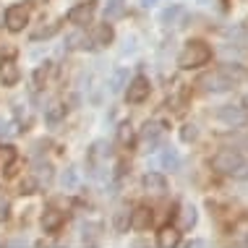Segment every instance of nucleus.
<instances>
[{
    "label": "nucleus",
    "instance_id": "f257e3e1",
    "mask_svg": "<svg viewBox=\"0 0 248 248\" xmlns=\"http://www.w3.org/2000/svg\"><path fill=\"white\" fill-rule=\"evenodd\" d=\"M212 58V50L206 47L201 39H193V42H188L183 47V52L178 55V65L183 71H191V68H199V65H206Z\"/></svg>",
    "mask_w": 248,
    "mask_h": 248
},
{
    "label": "nucleus",
    "instance_id": "f03ea898",
    "mask_svg": "<svg viewBox=\"0 0 248 248\" xmlns=\"http://www.w3.org/2000/svg\"><path fill=\"white\" fill-rule=\"evenodd\" d=\"M246 159L240 157L238 152H232V149H225V152H219V154H214L212 157V167L217 172H225V175H235V172L243 167Z\"/></svg>",
    "mask_w": 248,
    "mask_h": 248
},
{
    "label": "nucleus",
    "instance_id": "7ed1b4c3",
    "mask_svg": "<svg viewBox=\"0 0 248 248\" xmlns=\"http://www.w3.org/2000/svg\"><path fill=\"white\" fill-rule=\"evenodd\" d=\"M199 86L204 92H227V89H232V86H235V81H232V78L227 76L222 68H217V71L206 73V76H201Z\"/></svg>",
    "mask_w": 248,
    "mask_h": 248
},
{
    "label": "nucleus",
    "instance_id": "20e7f679",
    "mask_svg": "<svg viewBox=\"0 0 248 248\" xmlns=\"http://www.w3.org/2000/svg\"><path fill=\"white\" fill-rule=\"evenodd\" d=\"M217 118L222 120L225 125H232V128L248 125V110H246V107H232V105H225V107H219Z\"/></svg>",
    "mask_w": 248,
    "mask_h": 248
},
{
    "label": "nucleus",
    "instance_id": "39448f33",
    "mask_svg": "<svg viewBox=\"0 0 248 248\" xmlns=\"http://www.w3.org/2000/svg\"><path fill=\"white\" fill-rule=\"evenodd\" d=\"M125 86H128V89H125V99H128V102H133V105H136V102H144V99L149 97V89H152V86H149V78H146V76H136L133 81H128Z\"/></svg>",
    "mask_w": 248,
    "mask_h": 248
},
{
    "label": "nucleus",
    "instance_id": "423d86ee",
    "mask_svg": "<svg viewBox=\"0 0 248 248\" xmlns=\"http://www.w3.org/2000/svg\"><path fill=\"white\" fill-rule=\"evenodd\" d=\"M26 24H29V11H26V5H11V8L5 11V26H8V31H21Z\"/></svg>",
    "mask_w": 248,
    "mask_h": 248
},
{
    "label": "nucleus",
    "instance_id": "0eeeda50",
    "mask_svg": "<svg viewBox=\"0 0 248 248\" xmlns=\"http://www.w3.org/2000/svg\"><path fill=\"white\" fill-rule=\"evenodd\" d=\"M92 18H94V3H81L76 8H71V13H68V21L76 26L92 24Z\"/></svg>",
    "mask_w": 248,
    "mask_h": 248
},
{
    "label": "nucleus",
    "instance_id": "6e6552de",
    "mask_svg": "<svg viewBox=\"0 0 248 248\" xmlns=\"http://www.w3.org/2000/svg\"><path fill=\"white\" fill-rule=\"evenodd\" d=\"M141 186H144L146 193H152V196H162V193L167 191V180L159 175V172H146Z\"/></svg>",
    "mask_w": 248,
    "mask_h": 248
},
{
    "label": "nucleus",
    "instance_id": "1a4fd4ad",
    "mask_svg": "<svg viewBox=\"0 0 248 248\" xmlns=\"http://www.w3.org/2000/svg\"><path fill=\"white\" fill-rule=\"evenodd\" d=\"M112 39H115V31H112V26L107 24V18H105V24L94 26V31H92V42H94V47H105V45H110Z\"/></svg>",
    "mask_w": 248,
    "mask_h": 248
},
{
    "label": "nucleus",
    "instance_id": "9d476101",
    "mask_svg": "<svg viewBox=\"0 0 248 248\" xmlns=\"http://www.w3.org/2000/svg\"><path fill=\"white\" fill-rule=\"evenodd\" d=\"M18 78H21V73H18V65L13 60L0 63V81H3V86H16Z\"/></svg>",
    "mask_w": 248,
    "mask_h": 248
},
{
    "label": "nucleus",
    "instance_id": "9b49d317",
    "mask_svg": "<svg viewBox=\"0 0 248 248\" xmlns=\"http://www.w3.org/2000/svg\"><path fill=\"white\" fill-rule=\"evenodd\" d=\"M180 243V230L178 227H162L157 235V246L159 248H175Z\"/></svg>",
    "mask_w": 248,
    "mask_h": 248
},
{
    "label": "nucleus",
    "instance_id": "f8f14e48",
    "mask_svg": "<svg viewBox=\"0 0 248 248\" xmlns=\"http://www.w3.org/2000/svg\"><path fill=\"white\" fill-rule=\"evenodd\" d=\"M149 225H152V209H146V206H136V209L131 212V227H136V230H146Z\"/></svg>",
    "mask_w": 248,
    "mask_h": 248
},
{
    "label": "nucleus",
    "instance_id": "ddd939ff",
    "mask_svg": "<svg viewBox=\"0 0 248 248\" xmlns=\"http://www.w3.org/2000/svg\"><path fill=\"white\" fill-rule=\"evenodd\" d=\"M196 225V206L193 204H183L178 212V227L180 230H191Z\"/></svg>",
    "mask_w": 248,
    "mask_h": 248
},
{
    "label": "nucleus",
    "instance_id": "4468645a",
    "mask_svg": "<svg viewBox=\"0 0 248 248\" xmlns=\"http://www.w3.org/2000/svg\"><path fill=\"white\" fill-rule=\"evenodd\" d=\"M60 225H63V212L52 209V206H50V209H45V214H42V227H45V230L55 232Z\"/></svg>",
    "mask_w": 248,
    "mask_h": 248
},
{
    "label": "nucleus",
    "instance_id": "2eb2a0df",
    "mask_svg": "<svg viewBox=\"0 0 248 248\" xmlns=\"http://www.w3.org/2000/svg\"><path fill=\"white\" fill-rule=\"evenodd\" d=\"M128 84V71L125 68H115L112 71V76H110V94H120V92H123V86Z\"/></svg>",
    "mask_w": 248,
    "mask_h": 248
},
{
    "label": "nucleus",
    "instance_id": "dca6fc26",
    "mask_svg": "<svg viewBox=\"0 0 248 248\" xmlns=\"http://www.w3.org/2000/svg\"><path fill=\"white\" fill-rule=\"evenodd\" d=\"M112 227H115V232H128V227H131V212L128 209H118L115 214H112Z\"/></svg>",
    "mask_w": 248,
    "mask_h": 248
},
{
    "label": "nucleus",
    "instance_id": "f3484780",
    "mask_svg": "<svg viewBox=\"0 0 248 248\" xmlns=\"http://www.w3.org/2000/svg\"><path fill=\"white\" fill-rule=\"evenodd\" d=\"M60 186H63L65 191L78 188V170L76 167H65V170L60 172Z\"/></svg>",
    "mask_w": 248,
    "mask_h": 248
},
{
    "label": "nucleus",
    "instance_id": "a211bd4d",
    "mask_svg": "<svg viewBox=\"0 0 248 248\" xmlns=\"http://www.w3.org/2000/svg\"><path fill=\"white\" fill-rule=\"evenodd\" d=\"M123 13H125V3H123V0H107L105 18H120Z\"/></svg>",
    "mask_w": 248,
    "mask_h": 248
},
{
    "label": "nucleus",
    "instance_id": "6ab92c4d",
    "mask_svg": "<svg viewBox=\"0 0 248 248\" xmlns=\"http://www.w3.org/2000/svg\"><path fill=\"white\" fill-rule=\"evenodd\" d=\"M183 18V8H178V5H172V8H167L162 16H159V21L167 24V26H178V21Z\"/></svg>",
    "mask_w": 248,
    "mask_h": 248
},
{
    "label": "nucleus",
    "instance_id": "aec40b11",
    "mask_svg": "<svg viewBox=\"0 0 248 248\" xmlns=\"http://www.w3.org/2000/svg\"><path fill=\"white\" fill-rule=\"evenodd\" d=\"M58 29H60V21H50L47 26H37V29L31 31V39H47V37L55 34Z\"/></svg>",
    "mask_w": 248,
    "mask_h": 248
},
{
    "label": "nucleus",
    "instance_id": "412c9836",
    "mask_svg": "<svg viewBox=\"0 0 248 248\" xmlns=\"http://www.w3.org/2000/svg\"><path fill=\"white\" fill-rule=\"evenodd\" d=\"M162 165L167 167V170H180V154L175 152V149H165V154H162Z\"/></svg>",
    "mask_w": 248,
    "mask_h": 248
},
{
    "label": "nucleus",
    "instance_id": "4be33fe9",
    "mask_svg": "<svg viewBox=\"0 0 248 248\" xmlns=\"http://www.w3.org/2000/svg\"><path fill=\"white\" fill-rule=\"evenodd\" d=\"M131 141H133V128H131V123H120V125H118V144L128 146Z\"/></svg>",
    "mask_w": 248,
    "mask_h": 248
},
{
    "label": "nucleus",
    "instance_id": "5701e85b",
    "mask_svg": "<svg viewBox=\"0 0 248 248\" xmlns=\"http://www.w3.org/2000/svg\"><path fill=\"white\" fill-rule=\"evenodd\" d=\"M63 115H65V107L60 105V102H52V105L47 107V110H45V118H47L50 123H55V120H60Z\"/></svg>",
    "mask_w": 248,
    "mask_h": 248
},
{
    "label": "nucleus",
    "instance_id": "b1692460",
    "mask_svg": "<svg viewBox=\"0 0 248 248\" xmlns=\"http://www.w3.org/2000/svg\"><path fill=\"white\" fill-rule=\"evenodd\" d=\"M13 159H16V149H13L11 144L0 146V167H8V165H13Z\"/></svg>",
    "mask_w": 248,
    "mask_h": 248
},
{
    "label": "nucleus",
    "instance_id": "393cba45",
    "mask_svg": "<svg viewBox=\"0 0 248 248\" xmlns=\"http://www.w3.org/2000/svg\"><path fill=\"white\" fill-rule=\"evenodd\" d=\"M222 71H225V73H227V76H230V78H232V81H235V84L240 81V78H246V71L240 68L238 63H227V65H222Z\"/></svg>",
    "mask_w": 248,
    "mask_h": 248
},
{
    "label": "nucleus",
    "instance_id": "a878e982",
    "mask_svg": "<svg viewBox=\"0 0 248 248\" xmlns=\"http://www.w3.org/2000/svg\"><path fill=\"white\" fill-rule=\"evenodd\" d=\"M159 133H162V125L157 123V120H152V123H146L144 125V131H141V136L146 139V141H152V139H157Z\"/></svg>",
    "mask_w": 248,
    "mask_h": 248
},
{
    "label": "nucleus",
    "instance_id": "bb28decb",
    "mask_svg": "<svg viewBox=\"0 0 248 248\" xmlns=\"http://www.w3.org/2000/svg\"><path fill=\"white\" fill-rule=\"evenodd\" d=\"M42 180H45V186L52 180V167L47 162H39L37 165V183H42Z\"/></svg>",
    "mask_w": 248,
    "mask_h": 248
},
{
    "label": "nucleus",
    "instance_id": "cd10ccee",
    "mask_svg": "<svg viewBox=\"0 0 248 248\" xmlns=\"http://www.w3.org/2000/svg\"><path fill=\"white\" fill-rule=\"evenodd\" d=\"M99 230H102V225H99V222H89V225H84V227H81L84 240H97V238H99Z\"/></svg>",
    "mask_w": 248,
    "mask_h": 248
},
{
    "label": "nucleus",
    "instance_id": "c85d7f7f",
    "mask_svg": "<svg viewBox=\"0 0 248 248\" xmlns=\"http://www.w3.org/2000/svg\"><path fill=\"white\" fill-rule=\"evenodd\" d=\"M196 136H199L196 125H183V131H180V139H183V141H193Z\"/></svg>",
    "mask_w": 248,
    "mask_h": 248
},
{
    "label": "nucleus",
    "instance_id": "c756f323",
    "mask_svg": "<svg viewBox=\"0 0 248 248\" xmlns=\"http://www.w3.org/2000/svg\"><path fill=\"white\" fill-rule=\"evenodd\" d=\"M45 81H47V65L34 71V86H45Z\"/></svg>",
    "mask_w": 248,
    "mask_h": 248
},
{
    "label": "nucleus",
    "instance_id": "7c9ffc66",
    "mask_svg": "<svg viewBox=\"0 0 248 248\" xmlns=\"http://www.w3.org/2000/svg\"><path fill=\"white\" fill-rule=\"evenodd\" d=\"M13 133H16V128H13L8 120L0 118V136H13Z\"/></svg>",
    "mask_w": 248,
    "mask_h": 248
},
{
    "label": "nucleus",
    "instance_id": "2f4dec72",
    "mask_svg": "<svg viewBox=\"0 0 248 248\" xmlns=\"http://www.w3.org/2000/svg\"><path fill=\"white\" fill-rule=\"evenodd\" d=\"M37 186H39V183H37V180H31V178H26V180H24V183H21V193H34V191H37Z\"/></svg>",
    "mask_w": 248,
    "mask_h": 248
},
{
    "label": "nucleus",
    "instance_id": "473e14b6",
    "mask_svg": "<svg viewBox=\"0 0 248 248\" xmlns=\"http://www.w3.org/2000/svg\"><path fill=\"white\" fill-rule=\"evenodd\" d=\"M5 217H8V199L0 196V222H3Z\"/></svg>",
    "mask_w": 248,
    "mask_h": 248
},
{
    "label": "nucleus",
    "instance_id": "72a5a7b5",
    "mask_svg": "<svg viewBox=\"0 0 248 248\" xmlns=\"http://www.w3.org/2000/svg\"><path fill=\"white\" fill-rule=\"evenodd\" d=\"M235 178H248V165H246V162H243V167L235 172Z\"/></svg>",
    "mask_w": 248,
    "mask_h": 248
},
{
    "label": "nucleus",
    "instance_id": "f704fd0d",
    "mask_svg": "<svg viewBox=\"0 0 248 248\" xmlns=\"http://www.w3.org/2000/svg\"><path fill=\"white\" fill-rule=\"evenodd\" d=\"M26 246V240H13V243H11V248H24Z\"/></svg>",
    "mask_w": 248,
    "mask_h": 248
},
{
    "label": "nucleus",
    "instance_id": "c9c22d12",
    "mask_svg": "<svg viewBox=\"0 0 248 248\" xmlns=\"http://www.w3.org/2000/svg\"><path fill=\"white\" fill-rule=\"evenodd\" d=\"M188 248H204V243H201V240H193V243H188Z\"/></svg>",
    "mask_w": 248,
    "mask_h": 248
},
{
    "label": "nucleus",
    "instance_id": "e433bc0d",
    "mask_svg": "<svg viewBox=\"0 0 248 248\" xmlns=\"http://www.w3.org/2000/svg\"><path fill=\"white\" fill-rule=\"evenodd\" d=\"M157 3V0H141V5H146V8H149V5H154Z\"/></svg>",
    "mask_w": 248,
    "mask_h": 248
},
{
    "label": "nucleus",
    "instance_id": "4c0bfd02",
    "mask_svg": "<svg viewBox=\"0 0 248 248\" xmlns=\"http://www.w3.org/2000/svg\"><path fill=\"white\" fill-rule=\"evenodd\" d=\"M3 18H5V11H3V3H0V24H3Z\"/></svg>",
    "mask_w": 248,
    "mask_h": 248
},
{
    "label": "nucleus",
    "instance_id": "58836bf2",
    "mask_svg": "<svg viewBox=\"0 0 248 248\" xmlns=\"http://www.w3.org/2000/svg\"><path fill=\"white\" fill-rule=\"evenodd\" d=\"M243 105H246V110H248V94L243 97Z\"/></svg>",
    "mask_w": 248,
    "mask_h": 248
},
{
    "label": "nucleus",
    "instance_id": "ea45409f",
    "mask_svg": "<svg viewBox=\"0 0 248 248\" xmlns=\"http://www.w3.org/2000/svg\"><path fill=\"white\" fill-rule=\"evenodd\" d=\"M246 246H248V235H246Z\"/></svg>",
    "mask_w": 248,
    "mask_h": 248
},
{
    "label": "nucleus",
    "instance_id": "a19ab883",
    "mask_svg": "<svg viewBox=\"0 0 248 248\" xmlns=\"http://www.w3.org/2000/svg\"><path fill=\"white\" fill-rule=\"evenodd\" d=\"M201 3H209V0H201Z\"/></svg>",
    "mask_w": 248,
    "mask_h": 248
}]
</instances>
